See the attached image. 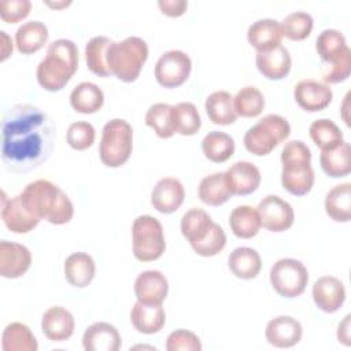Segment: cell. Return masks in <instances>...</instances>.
Returning <instances> with one entry per match:
<instances>
[{
	"instance_id": "1f68e13d",
	"label": "cell",
	"mask_w": 351,
	"mask_h": 351,
	"mask_svg": "<svg viewBox=\"0 0 351 351\" xmlns=\"http://www.w3.org/2000/svg\"><path fill=\"white\" fill-rule=\"evenodd\" d=\"M197 195L204 204L213 206V207H218L226 203L233 196L228 188L225 173H221V171L208 174L204 178H202L199 184Z\"/></svg>"
},
{
	"instance_id": "cb8c5ba5",
	"label": "cell",
	"mask_w": 351,
	"mask_h": 351,
	"mask_svg": "<svg viewBox=\"0 0 351 351\" xmlns=\"http://www.w3.org/2000/svg\"><path fill=\"white\" fill-rule=\"evenodd\" d=\"M281 23L271 18H263L250 25L247 30V40L258 52L273 49L281 45L282 40Z\"/></svg>"
},
{
	"instance_id": "f907efd6",
	"label": "cell",
	"mask_w": 351,
	"mask_h": 351,
	"mask_svg": "<svg viewBox=\"0 0 351 351\" xmlns=\"http://www.w3.org/2000/svg\"><path fill=\"white\" fill-rule=\"evenodd\" d=\"M1 36V60H5L12 53V40L5 32H0Z\"/></svg>"
},
{
	"instance_id": "f35d334b",
	"label": "cell",
	"mask_w": 351,
	"mask_h": 351,
	"mask_svg": "<svg viewBox=\"0 0 351 351\" xmlns=\"http://www.w3.org/2000/svg\"><path fill=\"white\" fill-rule=\"evenodd\" d=\"M308 134L321 151L333 149L344 141L340 128L333 121L326 118L314 121L308 128Z\"/></svg>"
},
{
	"instance_id": "f6af8a7d",
	"label": "cell",
	"mask_w": 351,
	"mask_h": 351,
	"mask_svg": "<svg viewBox=\"0 0 351 351\" xmlns=\"http://www.w3.org/2000/svg\"><path fill=\"white\" fill-rule=\"evenodd\" d=\"M226 245V234L218 223H213L208 234L199 243L192 244V250L200 256H214L219 254Z\"/></svg>"
},
{
	"instance_id": "5b68a950",
	"label": "cell",
	"mask_w": 351,
	"mask_h": 351,
	"mask_svg": "<svg viewBox=\"0 0 351 351\" xmlns=\"http://www.w3.org/2000/svg\"><path fill=\"white\" fill-rule=\"evenodd\" d=\"M315 51L321 60L326 63L322 78L326 84H339L351 74V49L346 37L336 29L322 30L315 40Z\"/></svg>"
},
{
	"instance_id": "277c9868",
	"label": "cell",
	"mask_w": 351,
	"mask_h": 351,
	"mask_svg": "<svg viewBox=\"0 0 351 351\" xmlns=\"http://www.w3.org/2000/svg\"><path fill=\"white\" fill-rule=\"evenodd\" d=\"M281 184L284 189L295 196L307 195L314 185L310 148L300 140L287 143L281 151Z\"/></svg>"
},
{
	"instance_id": "7c38bea8",
	"label": "cell",
	"mask_w": 351,
	"mask_h": 351,
	"mask_svg": "<svg viewBox=\"0 0 351 351\" xmlns=\"http://www.w3.org/2000/svg\"><path fill=\"white\" fill-rule=\"evenodd\" d=\"M256 211L261 218V225L269 232H285L295 221L292 206L277 195L265 196L259 202Z\"/></svg>"
},
{
	"instance_id": "b9f144b4",
	"label": "cell",
	"mask_w": 351,
	"mask_h": 351,
	"mask_svg": "<svg viewBox=\"0 0 351 351\" xmlns=\"http://www.w3.org/2000/svg\"><path fill=\"white\" fill-rule=\"evenodd\" d=\"M144 121L160 138H170L176 133L173 125V106L167 103L152 104L147 110Z\"/></svg>"
},
{
	"instance_id": "ac0fdd59",
	"label": "cell",
	"mask_w": 351,
	"mask_h": 351,
	"mask_svg": "<svg viewBox=\"0 0 351 351\" xmlns=\"http://www.w3.org/2000/svg\"><path fill=\"white\" fill-rule=\"evenodd\" d=\"M315 306L324 313H336L346 300L344 284L333 276H322L313 285Z\"/></svg>"
},
{
	"instance_id": "8d00e7d4",
	"label": "cell",
	"mask_w": 351,
	"mask_h": 351,
	"mask_svg": "<svg viewBox=\"0 0 351 351\" xmlns=\"http://www.w3.org/2000/svg\"><path fill=\"white\" fill-rule=\"evenodd\" d=\"M112 40L106 36L92 37L85 45V60L88 69L97 77H110L107 52Z\"/></svg>"
},
{
	"instance_id": "8992f818",
	"label": "cell",
	"mask_w": 351,
	"mask_h": 351,
	"mask_svg": "<svg viewBox=\"0 0 351 351\" xmlns=\"http://www.w3.org/2000/svg\"><path fill=\"white\" fill-rule=\"evenodd\" d=\"M147 58V43L140 37L132 36L119 43H111L107 52V64L111 75L123 82H133L138 78Z\"/></svg>"
},
{
	"instance_id": "7a4b0ae2",
	"label": "cell",
	"mask_w": 351,
	"mask_h": 351,
	"mask_svg": "<svg viewBox=\"0 0 351 351\" xmlns=\"http://www.w3.org/2000/svg\"><path fill=\"white\" fill-rule=\"evenodd\" d=\"M19 196L25 207L40 221L45 219L53 225H63L70 222L74 215L70 197L48 180L29 182Z\"/></svg>"
},
{
	"instance_id": "816d5d0a",
	"label": "cell",
	"mask_w": 351,
	"mask_h": 351,
	"mask_svg": "<svg viewBox=\"0 0 351 351\" xmlns=\"http://www.w3.org/2000/svg\"><path fill=\"white\" fill-rule=\"evenodd\" d=\"M45 4L48 7H52V8H63V7H67L71 4V1H59V3H51V1H45Z\"/></svg>"
},
{
	"instance_id": "ee69618b",
	"label": "cell",
	"mask_w": 351,
	"mask_h": 351,
	"mask_svg": "<svg viewBox=\"0 0 351 351\" xmlns=\"http://www.w3.org/2000/svg\"><path fill=\"white\" fill-rule=\"evenodd\" d=\"M95 137L96 132L93 125L85 121L73 122L66 133L67 144L75 151H84L92 147V144L95 143Z\"/></svg>"
},
{
	"instance_id": "f1b7e54d",
	"label": "cell",
	"mask_w": 351,
	"mask_h": 351,
	"mask_svg": "<svg viewBox=\"0 0 351 351\" xmlns=\"http://www.w3.org/2000/svg\"><path fill=\"white\" fill-rule=\"evenodd\" d=\"M104 103L103 90L93 82H80L70 93L71 107L81 114H93Z\"/></svg>"
},
{
	"instance_id": "2e32d148",
	"label": "cell",
	"mask_w": 351,
	"mask_h": 351,
	"mask_svg": "<svg viewBox=\"0 0 351 351\" xmlns=\"http://www.w3.org/2000/svg\"><path fill=\"white\" fill-rule=\"evenodd\" d=\"M225 180L232 195L245 196L258 189L262 176L259 169L254 163L240 160L233 163L225 171Z\"/></svg>"
},
{
	"instance_id": "ba28073f",
	"label": "cell",
	"mask_w": 351,
	"mask_h": 351,
	"mask_svg": "<svg viewBox=\"0 0 351 351\" xmlns=\"http://www.w3.org/2000/svg\"><path fill=\"white\" fill-rule=\"evenodd\" d=\"M133 149V129L125 119L114 118L101 130L99 156L107 167H119L128 162Z\"/></svg>"
},
{
	"instance_id": "bcb514c9",
	"label": "cell",
	"mask_w": 351,
	"mask_h": 351,
	"mask_svg": "<svg viewBox=\"0 0 351 351\" xmlns=\"http://www.w3.org/2000/svg\"><path fill=\"white\" fill-rule=\"evenodd\" d=\"M167 351H200V339L191 330L177 329L171 332L166 339Z\"/></svg>"
},
{
	"instance_id": "3957f363",
	"label": "cell",
	"mask_w": 351,
	"mask_h": 351,
	"mask_svg": "<svg viewBox=\"0 0 351 351\" xmlns=\"http://www.w3.org/2000/svg\"><path fill=\"white\" fill-rule=\"evenodd\" d=\"M78 69L77 45L67 38L52 41L45 58L38 63L36 75L40 86L49 92L63 89Z\"/></svg>"
},
{
	"instance_id": "d4e9b609",
	"label": "cell",
	"mask_w": 351,
	"mask_h": 351,
	"mask_svg": "<svg viewBox=\"0 0 351 351\" xmlns=\"http://www.w3.org/2000/svg\"><path fill=\"white\" fill-rule=\"evenodd\" d=\"M130 321L137 332L154 335L163 328L166 322V313L162 303L147 304L137 300L132 307Z\"/></svg>"
},
{
	"instance_id": "7402d4cb",
	"label": "cell",
	"mask_w": 351,
	"mask_h": 351,
	"mask_svg": "<svg viewBox=\"0 0 351 351\" xmlns=\"http://www.w3.org/2000/svg\"><path fill=\"white\" fill-rule=\"evenodd\" d=\"M255 63L263 77L267 80L278 81L289 74L292 59L289 51L284 45H278L269 51L256 52Z\"/></svg>"
},
{
	"instance_id": "f546056e",
	"label": "cell",
	"mask_w": 351,
	"mask_h": 351,
	"mask_svg": "<svg viewBox=\"0 0 351 351\" xmlns=\"http://www.w3.org/2000/svg\"><path fill=\"white\" fill-rule=\"evenodd\" d=\"M325 211L335 222L351 219V184L344 182L333 186L325 196Z\"/></svg>"
},
{
	"instance_id": "c3c4849f",
	"label": "cell",
	"mask_w": 351,
	"mask_h": 351,
	"mask_svg": "<svg viewBox=\"0 0 351 351\" xmlns=\"http://www.w3.org/2000/svg\"><path fill=\"white\" fill-rule=\"evenodd\" d=\"M158 7L160 8L162 14L171 18H177L186 11L188 3L185 0H159Z\"/></svg>"
},
{
	"instance_id": "52a82bcc",
	"label": "cell",
	"mask_w": 351,
	"mask_h": 351,
	"mask_svg": "<svg viewBox=\"0 0 351 351\" xmlns=\"http://www.w3.org/2000/svg\"><path fill=\"white\" fill-rule=\"evenodd\" d=\"M289 134L291 125L284 117L267 114L245 132L243 143L245 149L252 155L265 156L285 141Z\"/></svg>"
},
{
	"instance_id": "4dcf8cb0",
	"label": "cell",
	"mask_w": 351,
	"mask_h": 351,
	"mask_svg": "<svg viewBox=\"0 0 351 351\" xmlns=\"http://www.w3.org/2000/svg\"><path fill=\"white\" fill-rule=\"evenodd\" d=\"M204 108L208 119L215 125H232L237 118L233 108V97L226 90H215L208 95Z\"/></svg>"
},
{
	"instance_id": "681fc988",
	"label": "cell",
	"mask_w": 351,
	"mask_h": 351,
	"mask_svg": "<svg viewBox=\"0 0 351 351\" xmlns=\"http://www.w3.org/2000/svg\"><path fill=\"white\" fill-rule=\"evenodd\" d=\"M350 318H351V315L347 314L344 317V319L339 324V328H337V340L340 343H343L344 346L351 344V341H350Z\"/></svg>"
},
{
	"instance_id": "74e56055",
	"label": "cell",
	"mask_w": 351,
	"mask_h": 351,
	"mask_svg": "<svg viewBox=\"0 0 351 351\" xmlns=\"http://www.w3.org/2000/svg\"><path fill=\"white\" fill-rule=\"evenodd\" d=\"M204 156L214 163H223L234 154V140L223 132H210L202 140Z\"/></svg>"
},
{
	"instance_id": "44dd1931",
	"label": "cell",
	"mask_w": 351,
	"mask_h": 351,
	"mask_svg": "<svg viewBox=\"0 0 351 351\" xmlns=\"http://www.w3.org/2000/svg\"><path fill=\"white\" fill-rule=\"evenodd\" d=\"M1 204V219L8 230L14 233H29L32 232L40 222L37 217H34L22 203L21 196L16 195L8 200L4 199Z\"/></svg>"
},
{
	"instance_id": "e0dca14e",
	"label": "cell",
	"mask_w": 351,
	"mask_h": 351,
	"mask_svg": "<svg viewBox=\"0 0 351 351\" xmlns=\"http://www.w3.org/2000/svg\"><path fill=\"white\" fill-rule=\"evenodd\" d=\"M303 335L300 322L289 315H278L271 318L265 330L266 340L277 348H289L296 346Z\"/></svg>"
},
{
	"instance_id": "f5cc1de1",
	"label": "cell",
	"mask_w": 351,
	"mask_h": 351,
	"mask_svg": "<svg viewBox=\"0 0 351 351\" xmlns=\"http://www.w3.org/2000/svg\"><path fill=\"white\" fill-rule=\"evenodd\" d=\"M348 99H350V93H347V95H346V97H344V101H343V114H341V115H343V119H344V122H346L347 125H350V121H348V118L346 117V112L348 111V110H347Z\"/></svg>"
},
{
	"instance_id": "d590c367",
	"label": "cell",
	"mask_w": 351,
	"mask_h": 351,
	"mask_svg": "<svg viewBox=\"0 0 351 351\" xmlns=\"http://www.w3.org/2000/svg\"><path fill=\"white\" fill-rule=\"evenodd\" d=\"M229 226L234 236L240 239H251L261 229V218L256 208L251 206H237L229 215Z\"/></svg>"
},
{
	"instance_id": "7dc6e473",
	"label": "cell",
	"mask_w": 351,
	"mask_h": 351,
	"mask_svg": "<svg viewBox=\"0 0 351 351\" xmlns=\"http://www.w3.org/2000/svg\"><path fill=\"white\" fill-rule=\"evenodd\" d=\"M32 10L29 0H7L0 3V16L5 23H16L25 19Z\"/></svg>"
},
{
	"instance_id": "7bdbcfd3",
	"label": "cell",
	"mask_w": 351,
	"mask_h": 351,
	"mask_svg": "<svg viewBox=\"0 0 351 351\" xmlns=\"http://www.w3.org/2000/svg\"><path fill=\"white\" fill-rule=\"evenodd\" d=\"M314 21L313 16L304 11H295L288 14L282 23L281 30L282 36L292 41H302L307 38L313 30Z\"/></svg>"
},
{
	"instance_id": "30bf717a",
	"label": "cell",
	"mask_w": 351,
	"mask_h": 351,
	"mask_svg": "<svg viewBox=\"0 0 351 351\" xmlns=\"http://www.w3.org/2000/svg\"><path fill=\"white\" fill-rule=\"evenodd\" d=\"M308 282L306 266L293 258L278 259L270 269V284L282 298L300 296Z\"/></svg>"
},
{
	"instance_id": "d6986e66",
	"label": "cell",
	"mask_w": 351,
	"mask_h": 351,
	"mask_svg": "<svg viewBox=\"0 0 351 351\" xmlns=\"http://www.w3.org/2000/svg\"><path fill=\"white\" fill-rule=\"evenodd\" d=\"M75 321L73 314L62 307V306H53L49 307L41 318V330L44 336L55 343L64 341L70 339L74 333Z\"/></svg>"
},
{
	"instance_id": "836d02e7",
	"label": "cell",
	"mask_w": 351,
	"mask_h": 351,
	"mask_svg": "<svg viewBox=\"0 0 351 351\" xmlns=\"http://www.w3.org/2000/svg\"><path fill=\"white\" fill-rule=\"evenodd\" d=\"M319 163L324 173L332 178L346 177L351 171V148L350 144L343 141L339 147L321 151Z\"/></svg>"
},
{
	"instance_id": "e575fe53",
	"label": "cell",
	"mask_w": 351,
	"mask_h": 351,
	"mask_svg": "<svg viewBox=\"0 0 351 351\" xmlns=\"http://www.w3.org/2000/svg\"><path fill=\"white\" fill-rule=\"evenodd\" d=\"M214 221L203 208H191L181 218V233L188 243L196 244L202 241L210 232Z\"/></svg>"
},
{
	"instance_id": "d6a6232c",
	"label": "cell",
	"mask_w": 351,
	"mask_h": 351,
	"mask_svg": "<svg viewBox=\"0 0 351 351\" xmlns=\"http://www.w3.org/2000/svg\"><path fill=\"white\" fill-rule=\"evenodd\" d=\"M1 348L4 351H37L38 343L27 325L11 322L3 330Z\"/></svg>"
},
{
	"instance_id": "484cf974",
	"label": "cell",
	"mask_w": 351,
	"mask_h": 351,
	"mask_svg": "<svg viewBox=\"0 0 351 351\" xmlns=\"http://www.w3.org/2000/svg\"><path fill=\"white\" fill-rule=\"evenodd\" d=\"M63 271L70 285L75 288H85L95 278L96 265L89 254L73 252L66 258Z\"/></svg>"
},
{
	"instance_id": "5bb4252c",
	"label": "cell",
	"mask_w": 351,
	"mask_h": 351,
	"mask_svg": "<svg viewBox=\"0 0 351 351\" xmlns=\"http://www.w3.org/2000/svg\"><path fill=\"white\" fill-rule=\"evenodd\" d=\"M32 265L27 247L8 240L0 241V276L4 278L22 277Z\"/></svg>"
},
{
	"instance_id": "8fae6325",
	"label": "cell",
	"mask_w": 351,
	"mask_h": 351,
	"mask_svg": "<svg viewBox=\"0 0 351 351\" xmlns=\"http://www.w3.org/2000/svg\"><path fill=\"white\" fill-rule=\"evenodd\" d=\"M191 58L180 49H170L165 52L155 64V80L163 88L181 86L191 74Z\"/></svg>"
},
{
	"instance_id": "83f0119b",
	"label": "cell",
	"mask_w": 351,
	"mask_h": 351,
	"mask_svg": "<svg viewBox=\"0 0 351 351\" xmlns=\"http://www.w3.org/2000/svg\"><path fill=\"white\" fill-rule=\"evenodd\" d=\"M228 266L232 274L241 280L255 278L262 267L261 255L251 247H237L234 248L229 258Z\"/></svg>"
},
{
	"instance_id": "ffe728a7",
	"label": "cell",
	"mask_w": 351,
	"mask_h": 351,
	"mask_svg": "<svg viewBox=\"0 0 351 351\" xmlns=\"http://www.w3.org/2000/svg\"><path fill=\"white\" fill-rule=\"evenodd\" d=\"M167 292V278L159 270H145L134 281V293L141 303L159 304L166 299Z\"/></svg>"
},
{
	"instance_id": "60d3db41",
	"label": "cell",
	"mask_w": 351,
	"mask_h": 351,
	"mask_svg": "<svg viewBox=\"0 0 351 351\" xmlns=\"http://www.w3.org/2000/svg\"><path fill=\"white\" fill-rule=\"evenodd\" d=\"M265 107V97L262 92L252 85L241 88L233 97L234 112L244 118L258 117Z\"/></svg>"
},
{
	"instance_id": "4fadbf2b",
	"label": "cell",
	"mask_w": 351,
	"mask_h": 351,
	"mask_svg": "<svg viewBox=\"0 0 351 351\" xmlns=\"http://www.w3.org/2000/svg\"><path fill=\"white\" fill-rule=\"evenodd\" d=\"M293 97L298 106L304 111L317 112L330 104L333 92L328 84L306 78L295 85Z\"/></svg>"
},
{
	"instance_id": "ab89813d",
	"label": "cell",
	"mask_w": 351,
	"mask_h": 351,
	"mask_svg": "<svg viewBox=\"0 0 351 351\" xmlns=\"http://www.w3.org/2000/svg\"><path fill=\"white\" fill-rule=\"evenodd\" d=\"M174 132L181 136H193L202 126V119L196 106L191 101H181L173 106Z\"/></svg>"
},
{
	"instance_id": "603a6c76",
	"label": "cell",
	"mask_w": 351,
	"mask_h": 351,
	"mask_svg": "<svg viewBox=\"0 0 351 351\" xmlns=\"http://www.w3.org/2000/svg\"><path fill=\"white\" fill-rule=\"evenodd\" d=\"M121 344L118 329L108 322H95L82 335V346L86 351H118Z\"/></svg>"
},
{
	"instance_id": "9a60e30c",
	"label": "cell",
	"mask_w": 351,
	"mask_h": 351,
	"mask_svg": "<svg viewBox=\"0 0 351 351\" xmlns=\"http://www.w3.org/2000/svg\"><path fill=\"white\" fill-rule=\"evenodd\" d=\"M184 185L174 177L160 178L151 192V204L162 214H171L177 211L184 203Z\"/></svg>"
},
{
	"instance_id": "4316f807",
	"label": "cell",
	"mask_w": 351,
	"mask_h": 351,
	"mask_svg": "<svg viewBox=\"0 0 351 351\" xmlns=\"http://www.w3.org/2000/svg\"><path fill=\"white\" fill-rule=\"evenodd\" d=\"M48 27L40 21L22 23L15 33V45L22 55H32L40 51L48 41Z\"/></svg>"
},
{
	"instance_id": "9c48e42d",
	"label": "cell",
	"mask_w": 351,
	"mask_h": 351,
	"mask_svg": "<svg viewBox=\"0 0 351 351\" xmlns=\"http://www.w3.org/2000/svg\"><path fill=\"white\" fill-rule=\"evenodd\" d=\"M132 241L133 255L141 262L156 261L166 250L162 223L152 215H140L133 221Z\"/></svg>"
},
{
	"instance_id": "6da1fadb",
	"label": "cell",
	"mask_w": 351,
	"mask_h": 351,
	"mask_svg": "<svg viewBox=\"0 0 351 351\" xmlns=\"http://www.w3.org/2000/svg\"><path fill=\"white\" fill-rule=\"evenodd\" d=\"M55 123L37 106L10 107L1 122V160L14 173H27L48 160L55 143Z\"/></svg>"
}]
</instances>
